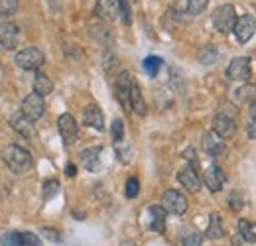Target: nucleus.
<instances>
[{"mask_svg": "<svg viewBox=\"0 0 256 246\" xmlns=\"http://www.w3.org/2000/svg\"><path fill=\"white\" fill-rule=\"evenodd\" d=\"M2 160H4L6 168L10 172H14V174H24V172H28L34 166V160L30 152L26 148H22V146H16V144H10V146L4 148Z\"/></svg>", "mask_w": 256, "mask_h": 246, "instance_id": "1", "label": "nucleus"}, {"mask_svg": "<svg viewBox=\"0 0 256 246\" xmlns=\"http://www.w3.org/2000/svg\"><path fill=\"white\" fill-rule=\"evenodd\" d=\"M236 20L238 18H236V10L232 4H223L213 12V26L221 34H228V32L234 30Z\"/></svg>", "mask_w": 256, "mask_h": 246, "instance_id": "2", "label": "nucleus"}, {"mask_svg": "<svg viewBox=\"0 0 256 246\" xmlns=\"http://www.w3.org/2000/svg\"><path fill=\"white\" fill-rule=\"evenodd\" d=\"M250 73H252V63H250V58L246 56L234 58L226 67V77L232 81H248Z\"/></svg>", "mask_w": 256, "mask_h": 246, "instance_id": "3", "label": "nucleus"}, {"mask_svg": "<svg viewBox=\"0 0 256 246\" xmlns=\"http://www.w3.org/2000/svg\"><path fill=\"white\" fill-rule=\"evenodd\" d=\"M164 209L172 215H184L188 211V199L184 193H180L178 189H168L164 191Z\"/></svg>", "mask_w": 256, "mask_h": 246, "instance_id": "4", "label": "nucleus"}, {"mask_svg": "<svg viewBox=\"0 0 256 246\" xmlns=\"http://www.w3.org/2000/svg\"><path fill=\"white\" fill-rule=\"evenodd\" d=\"M16 65L26 71H38L44 65V54L38 48H24L16 54Z\"/></svg>", "mask_w": 256, "mask_h": 246, "instance_id": "5", "label": "nucleus"}, {"mask_svg": "<svg viewBox=\"0 0 256 246\" xmlns=\"http://www.w3.org/2000/svg\"><path fill=\"white\" fill-rule=\"evenodd\" d=\"M28 118H32L34 122L38 120V118H42L44 116V112H46V102H44V96H40L38 92H32V94H28L24 100H22V108H20Z\"/></svg>", "mask_w": 256, "mask_h": 246, "instance_id": "6", "label": "nucleus"}, {"mask_svg": "<svg viewBox=\"0 0 256 246\" xmlns=\"http://www.w3.org/2000/svg\"><path fill=\"white\" fill-rule=\"evenodd\" d=\"M234 36H236V40L240 42V44H246L252 36H254L256 32V20L250 16V14H244V16H240L238 20H236V24H234Z\"/></svg>", "mask_w": 256, "mask_h": 246, "instance_id": "7", "label": "nucleus"}, {"mask_svg": "<svg viewBox=\"0 0 256 246\" xmlns=\"http://www.w3.org/2000/svg\"><path fill=\"white\" fill-rule=\"evenodd\" d=\"M58 128H60V134H62V140H64L65 146H69V144H73L77 140L79 128H77V122H75V118L71 114H62L58 118Z\"/></svg>", "mask_w": 256, "mask_h": 246, "instance_id": "8", "label": "nucleus"}, {"mask_svg": "<svg viewBox=\"0 0 256 246\" xmlns=\"http://www.w3.org/2000/svg\"><path fill=\"white\" fill-rule=\"evenodd\" d=\"M213 132L217 136H221L223 140L234 138L236 136V122L230 116H226V114H217L213 118Z\"/></svg>", "mask_w": 256, "mask_h": 246, "instance_id": "9", "label": "nucleus"}, {"mask_svg": "<svg viewBox=\"0 0 256 246\" xmlns=\"http://www.w3.org/2000/svg\"><path fill=\"white\" fill-rule=\"evenodd\" d=\"M10 124H12V128L18 134H22L26 138H34L36 136V122H34L32 118H28L22 110H18V112H14L10 116Z\"/></svg>", "mask_w": 256, "mask_h": 246, "instance_id": "10", "label": "nucleus"}, {"mask_svg": "<svg viewBox=\"0 0 256 246\" xmlns=\"http://www.w3.org/2000/svg\"><path fill=\"white\" fill-rule=\"evenodd\" d=\"M203 184L209 187V191L217 193L223 189V185L226 184V176L219 166H209L205 170V176H203Z\"/></svg>", "mask_w": 256, "mask_h": 246, "instance_id": "11", "label": "nucleus"}, {"mask_svg": "<svg viewBox=\"0 0 256 246\" xmlns=\"http://www.w3.org/2000/svg\"><path fill=\"white\" fill-rule=\"evenodd\" d=\"M201 148H203L205 154L211 156V158L221 156L224 154V140L221 136H217L215 132H205L203 140H201Z\"/></svg>", "mask_w": 256, "mask_h": 246, "instance_id": "12", "label": "nucleus"}, {"mask_svg": "<svg viewBox=\"0 0 256 246\" xmlns=\"http://www.w3.org/2000/svg\"><path fill=\"white\" fill-rule=\"evenodd\" d=\"M132 83H134V79L130 77L128 71H122V73L118 75V79H116V94H118L120 104H122L126 110H132V108H130V89H132Z\"/></svg>", "mask_w": 256, "mask_h": 246, "instance_id": "13", "label": "nucleus"}, {"mask_svg": "<svg viewBox=\"0 0 256 246\" xmlns=\"http://www.w3.org/2000/svg\"><path fill=\"white\" fill-rule=\"evenodd\" d=\"M178 182L184 185L190 193H197L201 189V178H199V174L195 172V168H192V166H186L184 170H180Z\"/></svg>", "mask_w": 256, "mask_h": 246, "instance_id": "14", "label": "nucleus"}, {"mask_svg": "<svg viewBox=\"0 0 256 246\" xmlns=\"http://www.w3.org/2000/svg\"><path fill=\"white\" fill-rule=\"evenodd\" d=\"M18 26L12 22H0V48L12 50L18 44Z\"/></svg>", "mask_w": 256, "mask_h": 246, "instance_id": "15", "label": "nucleus"}, {"mask_svg": "<svg viewBox=\"0 0 256 246\" xmlns=\"http://www.w3.org/2000/svg\"><path fill=\"white\" fill-rule=\"evenodd\" d=\"M83 122L95 130H102L104 128V116H102V110L96 106V104H89L85 106L83 110Z\"/></svg>", "mask_w": 256, "mask_h": 246, "instance_id": "16", "label": "nucleus"}, {"mask_svg": "<svg viewBox=\"0 0 256 246\" xmlns=\"http://www.w3.org/2000/svg\"><path fill=\"white\" fill-rule=\"evenodd\" d=\"M96 14L102 20H114L120 16V6L118 0H98L96 2Z\"/></svg>", "mask_w": 256, "mask_h": 246, "instance_id": "17", "label": "nucleus"}, {"mask_svg": "<svg viewBox=\"0 0 256 246\" xmlns=\"http://www.w3.org/2000/svg\"><path fill=\"white\" fill-rule=\"evenodd\" d=\"M148 213L152 216V220H150V230H154V232H164L168 211H166L164 207H160V205H152V207L148 209Z\"/></svg>", "mask_w": 256, "mask_h": 246, "instance_id": "18", "label": "nucleus"}, {"mask_svg": "<svg viewBox=\"0 0 256 246\" xmlns=\"http://www.w3.org/2000/svg\"><path fill=\"white\" fill-rule=\"evenodd\" d=\"M130 108L140 116L146 114V102H144V96L140 91V85L136 81L132 83V89H130Z\"/></svg>", "mask_w": 256, "mask_h": 246, "instance_id": "19", "label": "nucleus"}, {"mask_svg": "<svg viewBox=\"0 0 256 246\" xmlns=\"http://www.w3.org/2000/svg\"><path fill=\"white\" fill-rule=\"evenodd\" d=\"M207 238L211 240H217V238H223L224 236V226H223V218L219 213H211L209 215V226H207Z\"/></svg>", "mask_w": 256, "mask_h": 246, "instance_id": "20", "label": "nucleus"}, {"mask_svg": "<svg viewBox=\"0 0 256 246\" xmlns=\"http://www.w3.org/2000/svg\"><path fill=\"white\" fill-rule=\"evenodd\" d=\"M52 91H54V81L48 75L38 73L36 79H34V92H38L40 96H46V94H50Z\"/></svg>", "mask_w": 256, "mask_h": 246, "instance_id": "21", "label": "nucleus"}, {"mask_svg": "<svg viewBox=\"0 0 256 246\" xmlns=\"http://www.w3.org/2000/svg\"><path fill=\"white\" fill-rule=\"evenodd\" d=\"M236 100L242 102V104H254L256 102V85L248 83V85H242L236 89Z\"/></svg>", "mask_w": 256, "mask_h": 246, "instance_id": "22", "label": "nucleus"}, {"mask_svg": "<svg viewBox=\"0 0 256 246\" xmlns=\"http://www.w3.org/2000/svg\"><path fill=\"white\" fill-rule=\"evenodd\" d=\"M98 154H100V148L96 146V148H91V150H85L83 156H81V160H83V164H85V168L89 170V172H96L98 170Z\"/></svg>", "mask_w": 256, "mask_h": 246, "instance_id": "23", "label": "nucleus"}, {"mask_svg": "<svg viewBox=\"0 0 256 246\" xmlns=\"http://www.w3.org/2000/svg\"><path fill=\"white\" fill-rule=\"evenodd\" d=\"M219 60V50L215 46H205L201 52H199V62L203 65H211Z\"/></svg>", "mask_w": 256, "mask_h": 246, "instance_id": "24", "label": "nucleus"}, {"mask_svg": "<svg viewBox=\"0 0 256 246\" xmlns=\"http://www.w3.org/2000/svg\"><path fill=\"white\" fill-rule=\"evenodd\" d=\"M162 58H156V56H150V58H146L144 60V69H146V73L150 75V77H154V75H158V71L162 69Z\"/></svg>", "mask_w": 256, "mask_h": 246, "instance_id": "25", "label": "nucleus"}, {"mask_svg": "<svg viewBox=\"0 0 256 246\" xmlns=\"http://www.w3.org/2000/svg\"><path fill=\"white\" fill-rule=\"evenodd\" d=\"M238 232H240V236L246 240V242H256V234L252 232V222H248V220H238Z\"/></svg>", "mask_w": 256, "mask_h": 246, "instance_id": "26", "label": "nucleus"}, {"mask_svg": "<svg viewBox=\"0 0 256 246\" xmlns=\"http://www.w3.org/2000/svg\"><path fill=\"white\" fill-rule=\"evenodd\" d=\"M182 246H203V236L195 230H188L182 236Z\"/></svg>", "mask_w": 256, "mask_h": 246, "instance_id": "27", "label": "nucleus"}, {"mask_svg": "<svg viewBox=\"0 0 256 246\" xmlns=\"http://www.w3.org/2000/svg\"><path fill=\"white\" fill-rule=\"evenodd\" d=\"M186 4H188V12L192 16H197V14H201L207 8L209 0H186Z\"/></svg>", "mask_w": 256, "mask_h": 246, "instance_id": "28", "label": "nucleus"}, {"mask_svg": "<svg viewBox=\"0 0 256 246\" xmlns=\"http://www.w3.org/2000/svg\"><path fill=\"white\" fill-rule=\"evenodd\" d=\"M18 10V0H0V16H12Z\"/></svg>", "mask_w": 256, "mask_h": 246, "instance_id": "29", "label": "nucleus"}, {"mask_svg": "<svg viewBox=\"0 0 256 246\" xmlns=\"http://www.w3.org/2000/svg\"><path fill=\"white\" fill-rule=\"evenodd\" d=\"M2 244L4 246H22V240H20V232L18 230H10L2 236Z\"/></svg>", "mask_w": 256, "mask_h": 246, "instance_id": "30", "label": "nucleus"}, {"mask_svg": "<svg viewBox=\"0 0 256 246\" xmlns=\"http://www.w3.org/2000/svg\"><path fill=\"white\" fill-rule=\"evenodd\" d=\"M124 138V122L120 118L112 120V140L114 142H120Z\"/></svg>", "mask_w": 256, "mask_h": 246, "instance_id": "31", "label": "nucleus"}, {"mask_svg": "<svg viewBox=\"0 0 256 246\" xmlns=\"http://www.w3.org/2000/svg\"><path fill=\"white\" fill-rule=\"evenodd\" d=\"M20 240H22V246H42L38 234L34 232H20Z\"/></svg>", "mask_w": 256, "mask_h": 246, "instance_id": "32", "label": "nucleus"}, {"mask_svg": "<svg viewBox=\"0 0 256 246\" xmlns=\"http://www.w3.org/2000/svg\"><path fill=\"white\" fill-rule=\"evenodd\" d=\"M138 191H140L138 180H136V178H130V180L126 182V197L128 199H134V197L138 195Z\"/></svg>", "mask_w": 256, "mask_h": 246, "instance_id": "33", "label": "nucleus"}, {"mask_svg": "<svg viewBox=\"0 0 256 246\" xmlns=\"http://www.w3.org/2000/svg\"><path fill=\"white\" fill-rule=\"evenodd\" d=\"M58 187H60V185H58L56 180H54V182H52V180H50V182H46V184H44V197H46V199H50V197H52V193H56V191H58Z\"/></svg>", "mask_w": 256, "mask_h": 246, "instance_id": "34", "label": "nucleus"}, {"mask_svg": "<svg viewBox=\"0 0 256 246\" xmlns=\"http://www.w3.org/2000/svg\"><path fill=\"white\" fill-rule=\"evenodd\" d=\"M120 6V18L124 24H130V10H128V0H118Z\"/></svg>", "mask_w": 256, "mask_h": 246, "instance_id": "35", "label": "nucleus"}, {"mask_svg": "<svg viewBox=\"0 0 256 246\" xmlns=\"http://www.w3.org/2000/svg\"><path fill=\"white\" fill-rule=\"evenodd\" d=\"M40 232H42V236H46L50 240H60V232L56 228H52V226H44Z\"/></svg>", "mask_w": 256, "mask_h": 246, "instance_id": "36", "label": "nucleus"}, {"mask_svg": "<svg viewBox=\"0 0 256 246\" xmlns=\"http://www.w3.org/2000/svg\"><path fill=\"white\" fill-rule=\"evenodd\" d=\"M228 205H230L232 209H236V211H238V209L242 207V199H240V193L232 191V193H230V201H228Z\"/></svg>", "mask_w": 256, "mask_h": 246, "instance_id": "37", "label": "nucleus"}, {"mask_svg": "<svg viewBox=\"0 0 256 246\" xmlns=\"http://www.w3.org/2000/svg\"><path fill=\"white\" fill-rule=\"evenodd\" d=\"M246 136L252 138V140H256V118L248 124V128H246Z\"/></svg>", "mask_w": 256, "mask_h": 246, "instance_id": "38", "label": "nucleus"}, {"mask_svg": "<svg viewBox=\"0 0 256 246\" xmlns=\"http://www.w3.org/2000/svg\"><path fill=\"white\" fill-rule=\"evenodd\" d=\"M75 174H77L75 166H73V164H67V168H65V176H67V178H73Z\"/></svg>", "mask_w": 256, "mask_h": 246, "instance_id": "39", "label": "nucleus"}, {"mask_svg": "<svg viewBox=\"0 0 256 246\" xmlns=\"http://www.w3.org/2000/svg\"><path fill=\"white\" fill-rule=\"evenodd\" d=\"M184 158H188V160H192V162H195L197 158H195V152H193L192 148H188L186 152H184Z\"/></svg>", "mask_w": 256, "mask_h": 246, "instance_id": "40", "label": "nucleus"}, {"mask_svg": "<svg viewBox=\"0 0 256 246\" xmlns=\"http://www.w3.org/2000/svg\"><path fill=\"white\" fill-rule=\"evenodd\" d=\"M250 114H252V118H256V102L250 106Z\"/></svg>", "mask_w": 256, "mask_h": 246, "instance_id": "41", "label": "nucleus"}, {"mask_svg": "<svg viewBox=\"0 0 256 246\" xmlns=\"http://www.w3.org/2000/svg\"><path fill=\"white\" fill-rule=\"evenodd\" d=\"M120 246H134V242H128V240H124V242H122Z\"/></svg>", "mask_w": 256, "mask_h": 246, "instance_id": "42", "label": "nucleus"}, {"mask_svg": "<svg viewBox=\"0 0 256 246\" xmlns=\"http://www.w3.org/2000/svg\"><path fill=\"white\" fill-rule=\"evenodd\" d=\"M130 2H136V0H130Z\"/></svg>", "mask_w": 256, "mask_h": 246, "instance_id": "43", "label": "nucleus"}]
</instances>
